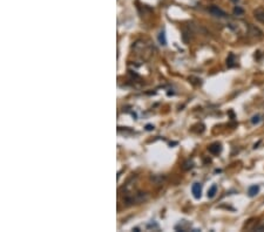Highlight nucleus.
<instances>
[{
  "mask_svg": "<svg viewBox=\"0 0 264 232\" xmlns=\"http://www.w3.org/2000/svg\"><path fill=\"white\" fill-rule=\"evenodd\" d=\"M208 12H209L210 14H213L214 17H217V18H227V17H228L227 13H225L223 10H221L218 6H215V5L210 6V7L208 8Z\"/></svg>",
  "mask_w": 264,
  "mask_h": 232,
  "instance_id": "f257e3e1",
  "label": "nucleus"
},
{
  "mask_svg": "<svg viewBox=\"0 0 264 232\" xmlns=\"http://www.w3.org/2000/svg\"><path fill=\"white\" fill-rule=\"evenodd\" d=\"M191 191H193V195H194V197L196 199L201 198V196H202V186H201L200 183H194L193 188H191Z\"/></svg>",
  "mask_w": 264,
  "mask_h": 232,
  "instance_id": "f03ea898",
  "label": "nucleus"
},
{
  "mask_svg": "<svg viewBox=\"0 0 264 232\" xmlns=\"http://www.w3.org/2000/svg\"><path fill=\"white\" fill-rule=\"evenodd\" d=\"M254 17L258 22L264 23V8H256L254 11Z\"/></svg>",
  "mask_w": 264,
  "mask_h": 232,
  "instance_id": "7ed1b4c3",
  "label": "nucleus"
},
{
  "mask_svg": "<svg viewBox=\"0 0 264 232\" xmlns=\"http://www.w3.org/2000/svg\"><path fill=\"white\" fill-rule=\"evenodd\" d=\"M208 150L213 155H218L222 151V146H221L220 143H214V144H211V146L208 148Z\"/></svg>",
  "mask_w": 264,
  "mask_h": 232,
  "instance_id": "20e7f679",
  "label": "nucleus"
},
{
  "mask_svg": "<svg viewBox=\"0 0 264 232\" xmlns=\"http://www.w3.org/2000/svg\"><path fill=\"white\" fill-rule=\"evenodd\" d=\"M227 66L229 68H232L236 66V56H235L234 53H230L229 56H228V59H227Z\"/></svg>",
  "mask_w": 264,
  "mask_h": 232,
  "instance_id": "39448f33",
  "label": "nucleus"
},
{
  "mask_svg": "<svg viewBox=\"0 0 264 232\" xmlns=\"http://www.w3.org/2000/svg\"><path fill=\"white\" fill-rule=\"evenodd\" d=\"M258 192H259V186L258 185H251L249 188V190H248V195L250 197H255Z\"/></svg>",
  "mask_w": 264,
  "mask_h": 232,
  "instance_id": "423d86ee",
  "label": "nucleus"
},
{
  "mask_svg": "<svg viewBox=\"0 0 264 232\" xmlns=\"http://www.w3.org/2000/svg\"><path fill=\"white\" fill-rule=\"evenodd\" d=\"M249 30H250V34H252L255 37H262V34H263L258 28H256V27H254L251 25H249Z\"/></svg>",
  "mask_w": 264,
  "mask_h": 232,
  "instance_id": "0eeeda50",
  "label": "nucleus"
},
{
  "mask_svg": "<svg viewBox=\"0 0 264 232\" xmlns=\"http://www.w3.org/2000/svg\"><path fill=\"white\" fill-rule=\"evenodd\" d=\"M216 191H217V185L214 184V185L208 190V197H209V198H214L215 195H216Z\"/></svg>",
  "mask_w": 264,
  "mask_h": 232,
  "instance_id": "6e6552de",
  "label": "nucleus"
},
{
  "mask_svg": "<svg viewBox=\"0 0 264 232\" xmlns=\"http://www.w3.org/2000/svg\"><path fill=\"white\" fill-rule=\"evenodd\" d=\"M234 14L235 15H243L244 14V10L241 6H235L234 7Z\"/></svg>",
  "mask_w": 264,
  "mask_h": 232,
  "instance_id": "1a4fd4ad",
  "label": "nucleus"
},
{
  "mask_svg": "<svg viewBox=\"0 0 264 232\" xmlns=\"http://www.w3.org/2000/svg\"><path fill=\"white\" fill-rule=\"evenodd\" d=\"M159 41H160V44H161V45H163V46H166V45H167L166 34H164V32H163V31H162V32L160 33V35H159Z\"/></svg>",
  "mask_w": 264,
  "mask_h": 232,
  "instance_id": "9d476101",
  "label": "nucleus"
},
{
  "mask_svg": "<svg viewBox=\"0 0 264 232\" xmlns=\"http://www.w3.org/2000/svg\"><path fill=\"white\" fill-rule=\"evenodd\" d=\"M261 121H262V116L261 115H255V116L251 117V123L252 124H258Z\"/></svg>",
  "mask_w": 264,
  "mask_h": 232,
  "instance_id": "9b49d317",
  "label": "nucleus"
},
{
  "mask_svg": "<svg viewBox=\"0 0 264 232\" xmlns=\"http://www.w3.org/2000/svg\"><path fill=\"white\" fill-rule=\"evenodd\" d=\"M193 162L191 161H188V162H186L184 163V165H183V170H189V169H191L193 168Z\"/></svg>",
  "mask_w": 264,
  "mask_h": 232,
  "instance_id": "f8f14e48",
  "label": "nucleus"
},
{
  "mask_svg": "<svg viewBox=\"0 0 264 232\" xmlns=\"http://www.w3.org/2000/svg\"><path fill=\"white\" fill-rule=\"evenodd\" d=\"M153 129H154V127H153V126H150V124L147 126V130H153Z\"/></svg>",
  "mask_w": 264,
  "mask_h": 232,
  "instance_id": "ddd939ff",
  "label": "nucleus"
}]
</instances>
